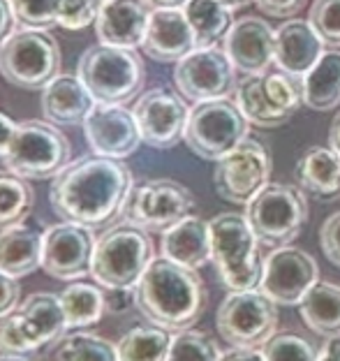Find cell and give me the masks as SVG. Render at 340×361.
<instances>
[{"label": "cell", "mask_w": 340, "mask_h": 361, "mask_svg": "<svg viewBox=\"0 0 340 361\" xmlns=\"http://www.w3.org/2000/svg\"><path fill=\"white\" fill-rule=\"evenodd\" d=\"M320 243H322V252H324V257L334 267L340 269V211L331 213L324 223H322Z\"/></svg>", "instance_id": "ab89813d"}, {"label": "cell", "mask_w": 340, "mask_h": 361, "mask_svg": "<svg viewBox=\"0 0 340 361\" xmlns=\"http://www.w3.org/2000/svg\"><path fill=\"white\" fill-rule=\"evenodd\" d=\"M197 207L195 195L183 183L171 178H148L135 183L123 204V223L151 232H167L181 220L193 216Z\"/></svg>", "instance_id": "7c38bea8"}, {"label": "cell", "mask_w": 340, "mask_h": 361, "mask_svg": "<svg viewBox=\"0 0 340 361\" xmlns=\"http://www.w3.org/2000/svg\"><path fill=\"white\" fill-rule=\"evenodd\" d=\"M218 334L231 348H264L276 336L278 308L260 290L229 292L215 313Z\"/></svg>", "instance_id": "4fadbf2b"}, {"label": "cell", "mask_w": 340, "mask_h": 361, "mask_svg": "<svg viewBox=\"0 0 340 361\" xmlns=\"http://www.w3.org/2000/svg\"><path fill=\"white\" fill-rule=\"evenodd\" d=\"M250 123L238 109L236 100L199 102L190 109L183 142L197 158L218 162L248 139Z\"/></svg>", "instance_id": "30bf717a"}, {"label": "cell", "mask_w": 340, "mask_h": 361, "mask_svg": "<svg viewBox=\"0 0 340 361\" xmlns=\"http://www.w3.org/2000/svg\"><path fill=\"white\" fill-rule=\"evenodd\" d=\"M206 287L195 269L155 257L135 287V306L148 322L171 334L188 331L204 315Z\"/></svg>", "instance_id": "7a4b0ae2"}, {"label": "cell", "mask_w": 340, "mask_h": 361, "mask_svg": "<svg viewBox=\"0 0 340 361\" xmlns=\"http://www.w3.org/2000/svg\"><path fill=\"white\" fill-rule=\"evenodd\" d=\"M21 306V285L16 278L0 274V319L12 315Z\"/></svg>", "instance_id": "60d3db41"}, {"label": "cell", "mask_w": 340, "mask_h": 361, "mask_svg": "<svg viewBox=\"0 0 340 361\" xmlns=\"http://www.w3.org/2000/svg\"><path fill=\"white\" fill-rule=\"evenodd\" d=\"M153 10H183L188 0H146Z\"/></svg>", "instance_id": "c3c4849f"}, {"label": "cell", "mask_w": 340, "mask_h": 361, "mask_svg": "<svg viewBox=\"0 0 340 361\" xmlns=\"http://www.w3.org/2000/svg\"><path fill=\"white\" fill-rule=\"evenodd\" d=\"M84 137L93 155L126 160L142 146L137 118L126 104H95L84 121Z\"/></svg>", "instance_id": "d6986e66"}, {"label": "cell", "mask_w": 340, "mask_h": 361, "mask_svg": "<svg viewBox=\"0 0 340 361\" xmlns=\"http://www.w3.org/2000/svg\"><path fill=\"white\" fill-rule=\"evenodd\" d=\"M99 0H63L56 14V26L65 30H81L97 21Z\"/></svg>", "instance_id": "f35d334b"}, {"label": "cell", "mask_w": 340, "mask_h": 361, "mask_svg": "<svg viewBox=\"0 0 340 361\" xmlns=\"http://www.w3.org/2000/svg\"><path fill=\"white\" fill-rule=\"evenodd\" d=\"M324 54V42L308 19H289L276 30V65L287 75L303 77Z\"/></svg>", "instance_id": "603a6c76"}, {"label": "cell", "mask_w": 340, "mask_h": 361, "mask_svg": "<svg viewBox=\"0 0 340 361\" xmlns=\"http://www.w3.org/2000/svg\"><path fill=\"white\" fill-rule=\"evenodd\" d=\"M222 49L243 77L267 75L271 63H276V30L260 16H243L234 21Z\"/></svg>", "instance_id": "ffe728a7"}, {"label": "cell", "mask_w": 340, "mask_h": 361, "mask_svg": "<svg viewBox=\"0 0 340 361\" xmlns=\"http://www.w3.org/2000/svg\"><path fill=\"white\" fill-rule=\"evenodd\" d=\"M218 3H222L225 7H229V10H238V7H245L255 3V0H218Z\"/></svg>", "instance_id": "f907efd6"}, {"label": "cell", "mask_w": 340, "mask_h": 361, "mask_svg": "<svg viewBox=\"0 0 340 361\" xmlns=\"http://www.w3.org/2000/svg\"><path fill=\"white\" fill-rule=\"evenodd\" d=\"M273 160L269 149L248 137L229 155L218 160L213 171V185L222 200L248 207L255 195L269 185Z\"/></svg>", "instance_id": "5bb4252c"}, {"label": "cell", "mask_w": 340, "mask_h": 361, "mask_svg": "<svg viewBox=\"0 0 340 361\" xmlns=\"http://www.w3.org/2000/svg\"><path fill=\"white\" fill-rule=\"evenodd\" d=\"M70 139L49 121H23L16 128L10 149L5 153V167L26 180H44L70 165Z\"/></svg>", "instance_id": "52a82bcc"}, {"label": "cell", "mask_w": 340, "mask_h": 361, "mask_svg": "<svg viewBox=\"0 0 340 361\" xmlns=\"http://www.w3.org/2000/svg\"><path fill=\"white\" fill-rule=\"evenodd\" d=\"M144 54L155 63H178L195 51V32L183 10H153L144 37Z\"/></svg>", "instance_id": "7402d4cb"}, {"label": "cell", "mask_w": 340, "mask_h": 361, "mask_svg": "<svg viewBox=\"0 0 340 361\" xmlns=\"http://www.w3.org/2000/svg\"><path fill=\"white\" fill-rule=\"evenodd\" d=\"M329 146L340 155V114L334 118V123H331V128H329Z\"/></svg>", "instance_id": "681fc988"}, {"label": "cell", "mask_w": 340, "mask_h": 361, "mask_svg": "<svg viewBox=\"0 0 340 361\" xmlns=\"http://www.w3.org/2000/svg\"><path fill=\"white\" fill-rule=\"evenodd\" d=\"M301 317L308 324V329L324 336V338H336L340 336V287L334 283L317 281L308 294L303 297Z\"/></svg>", "instance_id": "f546056e"}, {"label": "cell", "mask_w": 340, "mask_h": 361, "mask_svg": "<svg viewBox=\"0 0 340 361\" xmlns=\"http://www.w3.org/2000/svg\"><path fill=\"white\" fill-rule=\"evenodd\" d=\"M245 218L260 243L283 248L301 234L308 220V200L298 185L269 183L245 207Z\"/></svg>", "instance_id": "9c48e42d"}, {"label": "cell", "mask_w": 340, "mask_h": 361, "mask_svg": "<svg viewBox=\"0 0 340 361\" xmlns=\"http://www.w3.org/2000/svg\"><path fill=\"white\" fill-rule=\"evenodd\" d=\"M153 7L146 0H104L95 30L99 44L137 49L144 44Z\"/></svg>", "instance_id": "44dd1931"}, {"label": "cell", "mask_w": 340, "mask_h": 361, "mask_svg": "<svg viewBox=\"0 0 340 361\" xmlns=\"http://www.w3.org/2000/svg\"><path fill=\"white\" fill-rule=\"evenodd\" d=\"M317 361H340V336L329 338L324 343V348H322Z\"/></svg>", "instance_id": "7dc6e473"}, {"label": "cell", "mask_w": 340, "mask_h": 361, "mask_svg": "<svg viewBox=\"0 0 340 361\" xmlns=\"http://www.w3.org/2000/svg\"><path fill=\"white\" fill-rule=\"evenodd\" d=\"M95 104L79 75H58L42 88V114L54 126H84Z\"/></svg>", "instance_id": "cb8c5ba5"}, {"label": "cell", "mask_w": 340, "mask_h": 361, "mask_svg": "<svg viewBox=\"0 0 340 361\" xmlns=\"http://www.w3.org/2000/svg\"><path fill=\"white\" fill-rule=\"evenodd\" d=\"M220 361H267L264 352L257 348H231L227 352H222Z\"/></svg>", "instance_id": "bcb514c9"}, {"label": "cell", "mask_w": 340, "mask_h": 361, "mask_svg": "<svg viewBox=\"0 0 340 361\" xmlns=\"http://www.w3.org/2000/svg\"><path fill=\"white\" fill-rule=\"evenodd\" d=\"M308 21L322 42L340 49V0H315Z\"/></svg>", "instance_id": "8d00e7d4"}, {"label": "cell", "mask_w": 340, "mask_h": 361, "mask_svg": "<svg viewBox=\"0 0 340 361\" xmlns=\"http://www.w3.org/2000/svg\"><path fill=\"white\" fill-rule=\"evenodd\" d=\"M132 185V171L121 160L84 155L51 178L49 202L63 220L95 229L121 216Z\"/></svg>", "instance_id": "6da1fadb"}, {"label": "cell", "mask_w": 340, "mask_h": 361, "mask_svg": "<svg viewBox=\"0 0 340 361\" xmlns=\"http://www.w3.org/2000/svg\"><path fill=\"white\" fill-rule=\"evenodd\" d=\"M102 290H104L107 313L119 315L135 303V290H130V287H102Z\"/></svg>", "instance_id": "7bdbcfd3"}, {"label": "cell", "mask_w": 340, "mask_h": 361, "mask_svg": "<svg viewBox=\"0 0 340 361\" xmlns=\"http://www.w3.org/2000/svg\"><path fill=\"white\" fill-rule=\"evenodd\" d=\"M56 361H119V350L102 336L79 329L65 336L56 352Z\"/></svg>", "instance_id": "d6a6232c"}, {"label": "cell", "mask_w": 340, "mask_h": 361, "mask_svg": "<svg viewBox=\"0 0 340 361\" xmlns=\"http://www.w3.org/2000/svg\"><path fill=\"white\" fill-rule=\"evenodd\" d=\"M79 79L97 104H126L144 88V61L135 49L95 44L79 59Z\"/></svg>", "instance_id": "5b68a950"}, {"label": "cell", "mask_w": 340, "mask_h": 361, "mask_svg": "<svg viewBox=\"0 0 340 361\" xmlns=\"http://www.w3.org/2000/svg\"><path fill=\"white\" fill-rule=\"evenodd\" d=\"M255 3L264 14L276 16V19H287V16L301 12L308 0H255Z\"/></svg>", "instance_id": "b9f144b4"}, {"label": "cell", "mask_w": 340, "mask_h": 361, "mask_svg": "<svg viewBox=\"0 0 340 361\" xmlns=\"http://www.w3.org/2000/svg\"><path fill=\"white\" fill-rule=\"evenodd\" d=\"M35 202V192L26 178L0 169V229L21 223Z\"/></svg>", "instance_id": "836d02e7"}, {"label": "cell", "mask_w": 340, "mask_h": 361, "mask_svg": "<svg viewBox=\"0 0 340 361\" xmlns=\"http://www.w3.org/2000/svg\"><path fill=\"white\" fill-rule=\"evenodd\" d=\"M16 128H19V123H14L5 111H0V158H5L7 149H10Z\"/></svg>", "instance_id": "f6af8a7d"}, {"label": "cell", "mask_w": 340, "mask_h": 361, "mask_svg": "<svg viewBox=\"0 0 340 361\" xmlns=\"http://www.w3.org/2000/svg\"><path fill=\"white\" fill-rule=\"evenodd\" d=\"M97 236L93 229L79 223H56L44 229L42 269L56 281H79L90 276Z\"/></svg>", "instance_id": "2e32d148"}, {"label": "cell", "mask_w": 340, "mask_h": 361, "mask_svg": "<svg viewBox=\"0 0 340 361\" xmlns=\"http://www.w3.org/2000/svg\"><path fill=\"white\" fill-rule=\"evenodd\" d=\"M174 336L160 326H132L116 343L119 361H167Z\"/></svg>", "instance_id": "1f68e13d"}, {"label": "cell", "mask_w": 340, "mask_h": 361, "mask_svg": "<svg viewBox=\"0 0 340 361\" xmlns=\"http://www.w3.org/2000/svg\"><path fill=\"white\" fill-rule=\"evenodd\" d=\"M16 14V23L23 28L56 26V14L63 0H10Z\"/></svg>", "instance_id": "74e56055"}, {"label": "cell", "mask_w": 340, "mask_h": 361, "mask_svg": "<svg viewBox=\"0 0 340 361\" xmlns=\"http://www.w3.org/2000/svg\"><path fill=\"white\" fill-rule=\"evenodd\" d=\"M211 262L229 292L257 290L264 274L260 239L241 213H220L209 220Z\"/></svg>", "instance_id": "3957f363"}, {"label": "cell", "mask_w": 340, "mask_h": 361, "mask_svg": "<svg viewBox=\"0 0 340 361\" xmlns=\"http://www.w3.org/2000/svg\"><path fill=\"white\" fill-rule=\"evenodd\" d=\"M99 3H104V0H99Z\"/></svg>", "instance_id": "f5cc1de1"}, {"label": "cell", "mask_w": 340, "mask_h": 361, "mask_svg": "<svg viewBox=\"0 0 340 361\" xmlns=\"http://www.w3.org/2000/svg\"><path fill=\"white\" fill-rule=\"evenodd\" d=\"M160 252L186 269H202L211 262V227L199 216H188L162 232Z\"/></svg>", "instance_id": "d4e9b609"}, {"label": "cell", "mask_w": 340, "mask_h": 361, "mask_svg": "<svg viewBox=\"0 0 340 361\" xmlns=\"http://www.w3.org/2000/svg\"><path fill=\"white\" fill-rule=\"evenodd\" d=\"M44 232L35 225L14 223L0 229V274L26 278L42 267Z\"/></svg>", "instance_id": "484cf974"}, {"label": "cell", "mask_w": 340, "mask_h": 361, "mask_svg": "<svg viewBox=\"0 0 340 361\" xmlns=\"http://www.w3.org/2000/svg\"><path fill=\"white\" fill-rule=\"evenodd\" d=\"M303 102L315 111H331L340 102V49L322 59L303 75Z\"/></svg>", "instance_id": "83f0119b"}, {"label": "cell", "mask_w": 340, "mask_h": 361, "mask_svg": "<svg viewBox=\"0 0 340 361\" xmlns=\"http://www.w3.org/2000/svg\"><path fill=\"white\" fill-rule=\"evenodd\" d=\"M236 104L250 126L280 128L292 121L303 102V77L287 72H267L243 77L236 86Z\"/></svg>", "instance_id": "8fae6325"}, {"label": "cell", "mask_w": 340, "mask_h": 361, "mask_svg": "<svg viewBox=\"0 0 340 361\" xmlns=\"http://www.w3.org/2000/svg\"><path fill=\"white\" fill-rule=\"evenodd\" d=\"M220 348L204 331H181L174 336L167 361H220Z\"/></svg>", "instance_id": "e575fe53"}, {"label": "cell", "mask_w": 340, "mask_h": 361, "mask_svg": "<svg viewBox=\"0 0 340 361\" xmlns=\"http://www.w3.org/2000/svg\"><path fill=\"white\" fill-rule=\"evenodd\" d=\"M61 61V44L47 28H19L0 44V75L23 90H40L54 81Z\"/></svg>", "instance_id": "8992f818"}, {"label": "cell", "mask_w": 340, "mask_h": 361, "mask_svg": "<svg viewBox=\"0 0 340 361\" xmlns=\"http://www.w3.org/2000/svg\"><path fill=\"white\" fill-rule=\"evenodd\" d=\"M153 259L155 248L151 234L130 223H119L97 236L90 278L99 287L135 290Z\"/></svg>", "instance_id": "277c9868"}, {"label": "cell", "mask_w": 340, "mask_h": 361, "mask_svg": "<svg viewBox=\"0 0 340 361\" xmlns=\"http://www.w3.org/2000/svg\"><path fill=\"white\" fill-rule=\"evenodd\" d=\"M262 352L267 361H317L320 359V352L310 341L289 331L276 334L262 348Z\"/></svg>", "instance_id": "d590c367"}, {"label": "cell", "mask_w": 340, "mask_h": 361, "mask_svg": "<svg viewBox=\"0 0 340 361\" xmlns=\"http://www.w3.org/2000/svg\"><path fill=\"white\" fill-rule=\"evenodd\" d=\"M137 118L142 142L153 149H174L183 142L190 109L183 95L169 88H153L139 95L132 109Z\"/></svg>", "instance_id": "e0dca14e"}, {"label": "cell", "mask_w": 340, "mask_h": 361, "mask_svg": "<svg viewBox=\"0 0 340 361\" xmlns=\"http://www.w3.org/2000/svg\"><path fill=\"white\" fill-rule=\"evenodd\" d=\"M183 12L195 32L197 49L218 47V42H225L227 32L234 26L231 10L218 0H188Z\"/></svg>", "instance_id": "4dcf8cb0"}, {"label": "cell", "mask_w": 340, "mask_h": 361, "mask_svg": "<svg viewBox=\"0 0 340 361\" xmlns=\"http://www.w3.org/2000/svg\"><path fill=\"white\" fill-rule=\"evenodd\" d=\"M14 23H16V14L12 3L10 0H0V44L14 32Z\"/></svg>", "instance_id": "ee69618b"}, {"label": "cell", "mask_w": 340, "mask_h": 361, "mask_svg": "<svg viewBox=\"0 0 340 361\" xmlns=\"http://www.w3.org/2000/svg\"><path fill=\"white\" fill-rule=\"evenodd\" d=\"M68 331L58 294L37 292L21 303L12 315L0 319V352L23 355L49 348Z\"/></svg>", "instance_id": "ba28073f"}, {"label": "cell", "mask_w": 340, "mask_h": 361, "mask_svg": "<svg viewBox=\"0 0 340 361\" xmlns=\"http://www.w3.org/2000/svg\"><path fill=\"white\" fill-rule=\"evenodd\" d=\"M296 185L315 200L334 202L340 197V155L324 146H310L294 167Z\"/></svg>", "instance_id": "4316f807"}, {"label": "cell", "mask_w": 340, "mask_h": 361, "mask_svg": "<svg viewBox=\"0 0 340 361\" xmlns=\"http://www.w3.org/2000/svg\"><path fill=\"white\" fill-rule=\"evenodd\" d=\"M61 299L68 331H79L95 326L104 317V290L97 283L86 281H72L63 292H58Z\"/></svg>", "instance_id": "f1b7e54d"}, {"label": "cell", "mask_w": 340, "mask_h": 361, "mask_svg": "<svg viewBox=\"0 0 340 361\" xmlns=\"http://www.w3.org/2000/svg\"><path fill=\"white\" fill-rule=\"evenodd\" d=\"M174 84L190 102L222 100L236 88V68L222 47L195 49L174 68Z\"/></svg>", "instance_id": "9a60e30c"}, {"label": "cell", "mask_w": 340, "mask_h": 361, "mask_svg": "<svg viewBox=\"0 0 340 361\" xmlns=\"http://www.w3.org/2000/svg\"><path fill=\"white\" fill-rule=\"evenodd\" d=\"M317 276L320 269L312 255L294 245H283L264 259V274L257 290L267 294L276 306H296L317 283Z\"/></svg>", "instance_id": "ac0fdd59"}, {"label": "cell", "mask_w": 340, "mask_h": 361, "mask_svg": "<svg viewBox=\"0 0 340 361\" xmlns=\"http://www.w3.org/2000/svg\"><path fill=\"white\" fill-rule=\"evenodd\" d=\"M0 361H28V359L23 355H5L3 352V355H0Z\"/></svg>", "instance_id": "816d5d0a"}]
</instances>
